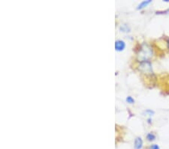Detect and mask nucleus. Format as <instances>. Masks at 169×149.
Wrapping results in <instances>:
<instances>
[{
	"instance_id": "nucleus-9",
	"label": "nucleus",
	"mask_w": 169,
	"mask_h": 149,
	"mask_svg": "<svg viewBox=\"0 0 169 149\" xmlns=\"http://www.w3.org/2000/svg\"><path fill=\"white\" fill-rule=\"evenodd\" d=\"M144 113H145V114H147V115H149V116H153V114H154V112L153 111H152L151 109H147V110H146L145 112H144Z\"/></svg>"
},
{
	"instance_id": "nucleus-8",
	"label": "nucleus",
	"mask_w": 169,
	"mask_h": 149,
	"mask_svg": "<svg viewBox=\"0 0 169 149\" xmlns=\"http://www.w3.org/2000/svg\"><path fill=\"white\" fill-rule=\"evenodd\" d=\"M147 149H160V147L158 146L157 144H152L148 147Z\"/></svg>"
},
{
	"instance_id": "nucleus-10",
	"label": "nucleus",
	"mask_w": 169,
	"mask_h": 149,
	"mask_svg": "<svg viewBox=\"0 0 169 149\" xmlns=\"http://www.w3.org/2000/svg\"><path fill=\"white\" fill-rule=\"evenodd\" d=\"M148 120V121H147L148 123H149V124H151V121H152V119H151V118H148V120Z\"/></svg>"
},
{
	"instance_id": "nucleus-4",
	"label": "nucleus",
	"mask_w": 169,
	"mask_h": 149,
	"mask_svg": "<svg viewBox=\"0 0 169 149\" xmlns=\"http://www.w3.org/2000/svg\"><path fill=\"white\" fill-rule=\"evenodd\" d=\"M143 145H144V142L141 137L138 136L135 139L134 141V148L135 149H142Z\"/></svg>"
},
{
	"instance_id": "nucleus-6",
	"label": "nucleus",
	"mask_w": 169,
	"mask_h": 149,
	"mask_svg": "<svg viewBox=\"0 0 169 149\" xmlns=\"http://www.w3.org/2000/svg\"><path fill=\"white\" fill-rule=\"evenodd\" d=\"M151 2H152L151 0H146V1L141 2V3L138 5V6H137V8H136L137 10H141V9L144 8L147 6V5H149V4L151 3Z\"/></svg>"
},
{
	"instance_id": "nucleus-5",
	"label": "nucleus",
	"mask_w": 169,
	"mask_h": 149,
	"mask_svg": "<svg viewBox=\"0 0 169 149\" xmlns=\"http://www.w3.org/2000/svg\"><path fill=\"white\" fill-rule=\"evenodd\" d=\"M146 139L148 142H153L156 139V135L153 133V132H150V133H148L146 135Z\"/></svg>"
},
{
	"instance_id": "nucleus-11",
	"label": "nucleus",
	"mask_w": 169,
	"mask_h": 149,
	"mask_svg": "<svg viewBox=\"0 0 169 149\" xmlns=\"http://www.w3.org/2000/svg\"><path fill=\"white\" fill-rule=\"evenodd\" d=\"M167 47H168V48L169 49V39H168V40L167 41Z\"/></svg>"
},
{
	"instance_id": "nucleus-12",
	"label": "nucleus",
	"mask_w": 169,
	"mask_h": 149,
	"mask_svg": "<svg viewBox=\"0 0 169 149\" xmlns=\"http://www.w3.org/2000/svg\"><path fill=\"white\" fill-rule=\"evenodd\" d=\"M165 13H169V8H168V10H167L166 11H165Z\"/></svg>"
},
{
	"instance_id": "nucleus-2",
	"label": "nucleus",
	"mask_w": 169,
	"mask_h": 149,
	"mask_svg": "<svg viewBox=\"0 0 169 149\" xmlns=\"http://www.w3.org/2000/svg\"><path fill=\"white\" fill-rule=\"evenodd\" d=\"M138 70L143 74L147 75L153 74V67H152V63H150V61H144L139 63Z\"/></svg>"
},
{
	"instance_id": "nucleus-7",
	"label": "nucleus",
	"mask_w": 169,
	"mask_h": 149,
	"mask_svg": "<svg viewBox=\"0 0 169 149\" xmlns=\"http://www.w3.org/2000/svg\"><path fill=\"white\" fill-rule=\"evenodd\" d=\"M125 101H126L128 103H129V104H134L135 103V99H133L131 97H130V96H129V97H126Z\"/></svg>"
},
{
	"instance_id": "nucleus-1",
	"label": "nucleus",
	"mask_w": 169,
	"mask_h": 149,
	"mask_svg": "<svg viewBox=\"0 0 169 149\" xmlns=\"http://www.w3.org/2000/svg\"><path fill=\"white\" fill-rule=\"evenodd\" d=\"M153 56V50L149 45L146 43H143L137 54V60L139 63L144 61H149L150 58Z\"/></svg>"
},
{
	"instance_id": "nucleus-3",
	"label": "nucleus",
	"mask_w": 169,
	"mask_h": 149,
	"mask_svg": "<svg viewBox=\"0 0 169 149\" xmlns=\"http://www.w3.org/2000/svg\"><path fill=\"white\" fill-rule=\"evenodd\" d=\"M125 48V42L123 40L118 39L115 41V50L116 51H123Z\"/></svg>"
}]
</instances>
